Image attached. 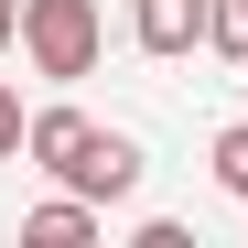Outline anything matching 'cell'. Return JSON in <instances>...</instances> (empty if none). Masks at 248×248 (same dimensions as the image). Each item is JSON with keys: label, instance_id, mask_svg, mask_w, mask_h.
Masks as SVG:
<instances>
[{"label": "cell", "instance_id": "cell-1", "mask_svg": "<svg viewBox=\"0 0 248 248\" xmlns=\"http://www.w3.org/2000/svg\"><path fill=\"white\" fill-rule=\"evenodd\" d=\"M97 44H108L97 0H22V54H32V76L76 87V76H97Z\"/></svg>", "mask_w": 248, "mask_h": 248}, {"label": "cell", "instance_id": "cell-2", "mask_svg": "<svg viewBox=\"0 0 248 248\" xmlns=\"http://www.w3.org/2000/svg\"><path fill=\"white\" fill-rule=\"evenodd\" d=\"M54 184H76L87 205H130V194H140V140H130V130H87Z\"/></svg>", "mask_w": 248, "mask_h": 248}, {"label": "cell", "instance_id": "cell-3", "mask_svg": "<svg viewBox=\"0 0 248 248\" xmlns=\"http://www.w3.org/2000/svg\"><path fill=\"white\" fill-rule=\"evenodd\" d=\"M130 44L140 54H194L205 44V0H140V11H130Z\"/></svg>", "mask_w": 248, "mask_h": 248}, {"label": "cell", "instance_id": "cell-4", "mask_svg": "<svg viewBox=\"0 0 248 248\" xmlns=\"http://www.w3.org/2000/svg\"><path fill=\"white\" fill-rule=\"evenodd\" d=\"M87 130H97L87 108H32V130H22V162H32V173H65Z\"/></svg>", "mask_w": 248, "mask_h": 248}, {"label": "cell", "instance_id": "cell-5", "mask_svg": "<svg viewBox=\"0 0 248 248\" xmlns=\"http://www.w3.org/2000/svg\"><path fill=\"white\" fill-rule=\"evenodd\" d=\"M97 216H108V205H87V194L65 184L54 205H32V216H22V237H32V248H87V237H97Z\"/></svg>", "mask_w": 248, "mask_h": 248}, {"label": "cell", "instance_id": "cell-6", "mask_svg": "<svg viewBox=\"0 0 248 248\" xmlns=\"http://www.w3.org/2000/svg\"><path fill=\"white\" fill-rule=\"evenodd\" d=\"M205 44L227 65H248V0H205Z\"/></svg>", "mask_w": 248, "mask_h": 248}, {"label": "cell", "instance_id": "cell-7", "mask_svg": "<svg viewBox=\"0 0 248 248\" xmlns=\"http://www.w3.org/2000/svg\"><path fill=\"white\" fill-rule=\"evenodd\" d=\"M205 162H216V184L248 205V119H237V130H216V151H205Z\"/></svg>", "mask_w": 248, "mask_h": 248}, {"label": "cell", "instance_id": "cell-8", "mask_svg": "<svg viewBox=\"0 0 248 248\" xmlns=\"http://www.w3.org/2000/svg\"><path fill=\"white\" fill-rule=\"evenodd\" d=\"M22 130H32V119H22V97H11V76H0V162H22Z\"/></svg>", "mask_w": 248, "mask_h": 248}, {"label": "cell", "instance_id": "cell-9", "mask_svg": "<svg viewBox=\"0 0 248 248\" xmlns=\"http://www.w3.org/2000/svg\"><path fill=\"white\" fill-rule=\"evenodd\" d=\"M22 44V0H0V54H11Z\"/></svg>", "mask_w": 248, "mask_h": 248}]
</instances>
